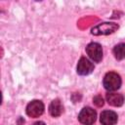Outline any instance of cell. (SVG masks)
<instances>
[{"label":"cell","mask_w":125,"mask_h":125,"mask_svg":"<svg viewBox=\"0 0 125 125\" xmlns=\"http://www.w3.org/2000/svg\"><path fill=\"white\" fill-rule=\"evenodd\" d=\"M121 84H122V80H121L120 75L114 71L107 72L104 75V80H103V85L104 89L108 92H114L118 90L121 87Z\"/></svg>","instance_id":"6da1fadb"},{"label":"cell","mask_w":125,"mask_h":125,"mask_svg":"<svg viewBox=\"0 0 125 125\" xmlns=\"http://www.w3.org/2000/svg\"><path fill=\"white\" fill-rule=\"evenodd\" d=\"M119 28V25L115 22H102L98 25L94 26L91 30L94 35H108L113 33Z\"/></svg>","instance_id":"7a4b0ae2"},{"label":"cell","mask_w":125,"mask_h":125,"mask_svg":"<svg viewBox=\"0 0 125 125\" xmlns=\"http://www.w3.org/2000/svg\"><path fill=\"white\" fill-rule=\"evenodd\" d=\"M97 119V112L92 107L86 106L81 109L78 114V120L83 125H92Z\"/></svg>","instance_id":"3957f363"},{"label":"cell","mask_w":125,"mask_h":125,"mask_svg":"<svg viewBox=\"0 0 125 125\" xmlns=\"http://www.w3.org/2000/svg\"><path fill=\"white\" fill-rule=\"evenodd\" d=\"M44 104L39 100H33L26 105V114L31 118H37L41 116L44 112Z\"/></svg>","instance_id":"277c9868"},{"label":"cell","mask_w":125,"mask_h":125,"mask_svg":"<svg viewBox=\"0 0 125 125\" xmlns=\"http://www.w3.org/2000/svg\"><path fill=\"white\" fill-rule=\"evenodd\" d=\"M86 53L88 57L95 62H100L103 59V48L97 42H91L86 46Z\"/></svg>","instance_id":"5b68a950"},{"label":"cell","mask_w":125,"mask_h":125,"mask_svg":"<svg viewBox=\"0 0 125 125\" xmlns=\"http://www.w3.org/2000/svg\"><path fill=\"white\" fill-rule=\"evenodd\" d=\"M94 68H95L94 63L90 60H88L85 57H81L80 60L78 61V63L76 66V71L79 75H88V74L92 73Z\"/></svg>","instance_id":"8992f818"},{"label":"cell","mask_w":125,"mask_h":125,"mask_svg":"<svg viewBox=\"0 0 125 125\" xmlns=\"http://www.w3.org/2000/svg\"><path fill=\"white\" fill-rule=\"evenodd\" d=\"M117 120V113L112 110H104L100 115V122L102 125H115Z\"/></svg>","instance_id":"52a82bcc"},{"label":"cell","mask_w":125,"mask_h":125,"mask_svg":"<svg viewBox=\"0 0 125 125\" xmlns=\"http://www.w3.org/2000/svg\"><path fill=\"white\" fill-rule=\"evenodd\" d=\"M105 100L108 104L112 106H121L124 104V96L120 93L107 92L105 95Z\"/></svg>","instance_id":"ba28073f"},{"label":"cell","mask_w":125,"mask_h":125,"mask_svg":"<svg viewBox=\"0 0 125 125\" xmlns=\"http://www.w3.org/2000/svg\"><path fill=\"white\" fill-rule=\"evenodd\" d=\"M63 112V105L59 99H55L49 105V113L53 117H59Z\"/></svg>","instance_id":"9c48e42d"},{"label":"cell","mask_w":125,"mask_h":125,"mask_svg":"<svg viewBox=\"0 0 125 125\" xmlns=\"http://www.w3.org/2000/svg\"><path fill=\"white\" fill-rule=\"evenodd\" d=\"M112 53L117 61H121L125 59V43H119L115 45L112 50Z\"/></svg>","instance_id":"30bf717a"},{"label":"cell","mask_w":125,"mask_h":125,"mask_svg":"<svg viewBox=\"0 0 125 125\" xmlns=\"http://www.w3.org/2000/svg\"><path fill=\"white\" fill-rule=\"evenodd\" d=\"M93 103H94V104H95L96 106H98V107L103 106L104 104V99H103V97H102L101 95H97V96H95V97L93 98Z\"/></svg>","instance_id":"8fae6325"},{"label":"cell","mask_w":125,"mask_h":125,"mask_svg":"<svg viewBox=\"0 0 125 125\" xmlns=\"http://www.w3.org/2000/svg\"><path fill=\"white\" fill-rule=\"evenodd\" d=\"M32 125H46L43 121H37V122H35V123H33Z\"/></svg>","instance_id":"7c38bea8"}]
</instances>
